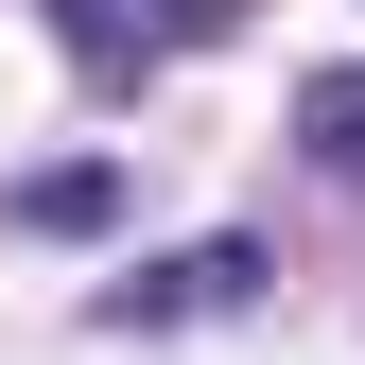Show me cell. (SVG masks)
Segmentation results:
<instances>
[{
    "instance_id": "1",
    "label": "cell",
    "mask_w": 365,
    "mask_h": 365,
    "mask_svg": "<svg viewBox=\"0 0 365 365\" xmlns=\"http://www.w3.org/2000/svg\"><path fill=\"white\" fill-rule=\"evenodd\" d=\"M53 35H70V70H174V53H209L226 35V0H53Z\"/></svg>"
},
{
    "instance_id": "2",
    "label": "cell",
    "mask_w": 365,
    "mask_h": 365,
    "mask_svg": "<svg viewBox=\"0 0 365 365\" xmlns=\"http://www.w3.org/2000/svg\"><path fill=\"white\" fill-rule=\"evenodd\" d=\"M244 296H261V244H192V261H157V279H122L105 331H157V313H244Z\"/></svg>"
},
{
    "instance_id": "3",
    "label": "cell",
    "mask_w": 365,
    "mask_h": 365,
    "mask_svg": "<svg viewBox=\"0 0 365 365\" xmlns=\"http://www.w3.org/2000/svg\"><path fill=\"white\" fill-rule=\"evenodd\" d=\"M296 122H313V157H331V174H365V70H331Z\"/></svg>"
}]
</instances>
